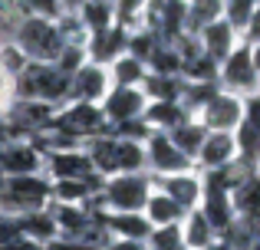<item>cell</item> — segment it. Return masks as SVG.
Here are the masks:
<instances>
[{"label":"cell","instance_id":"6da1fadb","mask_svg":"<svg viewBox=\"0 0 260 250\" xmlns=\"http://www.w3.org/2000/svg\"><path fill=\"white\" fill-rule=\"evenodd\" d=\"M244 122V109L237 99H228V96H217L214 102L208 105V125H214L217 132H228V128L241 125Z\"/></svg>","mask_w":260,"mask_h":250},{"label":"cell","instance_id":"7a4b0ae2","mask_svg":"<svg viewBox=\"0 0 260 250\" xmlns=\"http://www.w3.org/2000/svg\"><path fill=\"white\" fill-rule=\"evenodd\" d=\"M228 83L237 86V89H250L257 83V66H254V53L250 50H241L231 56L228 63Z\"/></svg>","mask_w":260,"mask_h":250},{"label":"cell","instance_id":"3957f363","mask_svg":"<svg viewBox=\"0 0 260 250\" xmlns=\"http://www.w3.org/2000/svg\"><path fill=\"white\" fill-rule=\"evenodd\" d=\"M204 165H211V168H228L231 161H234V138H228L224 132H217V135H211L208 141H204Z\"/></svg>","mask_w":260,"mask_h":250},{"label":"cell","instance_id":"277c9868","mask_svg":"<svg viewBox=\"0 0 260 250\" xmlns=\"http://www.w3.org/2000/svg\"><path fill=\"white\" fill-rule=\"evenodd\" d=\"M172 194H178L175 198L178 207H191L194 198H198V181L194 178H175L172 181Z\"/></svg>","mask_w":260,"mask_h":250},{"label":"cell","instance_id":"5b68a950","mask_svg":"<svg viewBox=\"0 0 260 250\" xmlns=\"http://www.w3.org/2000/svg\"><path fill=\"white\" fill-rule=\"evenodd\" d=\"M211 231H214V227L208 224V218L194 214V221H191V234H188V244H194V247H208V244H211Z\"/></svg>","mask_w":260,"mask_h":250},{"label":"cell","instance_id":"8992f818","mask_svg":"<svg viewBox=\"0 0 260 250\" xmlns=\"http://www.w3.org/2000/svg\"><path fill=\"white\" fill-rule=\"evenodd\" d=\"M152 214H155L158 221H175L178 214H181V207H178L172 198H155V201H152Z\"/></svg>","mask_w":260,"mask_h":250},{"label":"cell","instance_id":"52a82bcc","mask_svg":"<svg viewBox=\"0 0 260 250\" xmlns=\"http://www.w3.org/2000/svg\"><path fill=\"white\" fill-rule=\"evenodd\" d=\"M178 247H181L178 227H165L161 234H155V250H178Z\"/></svg>","mask_w":260,"mask_h":250},{"label":"cell","instance_id":"ba28073f","mask_svg":"<svg viewBox=\"0 0 260 250\" xmlns=\"http://www.w3.org/2000/svg\"><path fill=\"white\" fill-rule=\"evenodd\" d=\"M244 116H247L250 125L260 128V96H250V99H247V105H244Z\"/></svg>","mask_w":260,"mask_h":250},{"label":"cell","instance_id":"9c48e42d","mask_svg":"<svg viewBox=\"0 0 260 250\" xmlns=\"http://www.w3.org/2000/svg\"><path fill=\"white\" fill-rule=\"evenodd\" d=\"M250 20H254V23H250V37L260 40V4H257V10H254V17H250Z\"/></svg>","mask_w":260,"mask_h":250},{"label":"cell","instance_id":"30bf717a","mask_svg":"<svg viewBox=\"0 0 260 250\" xmlns=\"http://www.w3.org/2000/svg\"><path fill=\"white\" fill-rule=\"evenodd\" d=\"M254 66H257V69H260V46H257V50H254Z\"/></svg>","mask_w":260,"mask_h":250}]
</instances>
